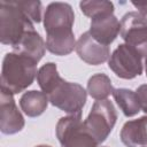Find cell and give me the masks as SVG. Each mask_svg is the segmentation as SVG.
I'll return each instance as SVG.
<instances>
[{
  "instance_id": "10",
  "label": "cell",
  "mask_w": 147,
  "mask_h": 147,
  "mask_svg": "<svg viewBox=\"0 0 147 147\" xmlns=\"http://www.w3.org/2000/svg\"><path fill=\"white\" fill-rule=\"evenodd\" d=\"M76 53L80 60L91 65H98L110 57L109 46H105L96 41L88 31L84 32L76 42Z\"/></svg>"
},
{
  "instance_id": "17",
  "label": "cell",
  "mask_w": 147,
  "mask_h": 147,
  "mask_svg": "<svg viewBox=\"0 0 147 147\" xmlns=\"http://www.w3.org/2000/svg\"><path fill=\"white\" fill-rule=\"evenodd\" d=\"M61 79L62 77L57 72V67L53 62L45 63L41 68H39L37 74L38 85L45 94H48Z\"/></svg>"
},
{
  "instance_id": "22",
  "label": "cell",
  "mask_w": 147,
  "mask_h": 147,
  "mask_svg": "<svg viewBox=\"0 0 147 147\" xmlns=\"http://www.w3.org/2000/svg\"><path fill=\"white\" fill-rule=\"evenodd\" d=\"M145 71H146V76H147V56L145 59Z\"/></svg>"
},
{
  "instance_id": "5",
  "label": "cell",
  "mask_w": 147,
  "mask_h": 147,
  "mask_svg": "<svg viewBox=\"0 0 147 147\" xmlns=\"http://www.w3.org/2000/svg\"><path fill=\"white\" fill-rule=\"evenodd\" d=\"M47 96L49 102L60 110L69 115H82L87 92L80 84L67 82L62 78Z\"/></svg>"
},
{
  "instance_id": "8",
  "label": "cell",
  "mask_w": 147,
  "mask_h": 147,
  "mask_svg": "<svg viewBox=\"0 0 147 147\" xmlns=\"http://www.w3.org/2000/svg\"><path fill=\"white\" fill-rule=\"evenodd\" d=\"M109 69L119 78L133 79L142 74L141 56L126 44H121L108 60Z\"/></svg>"
},
{
  "instance_id": "19",
  "label": "cell",
  "mask_w": 147,
  "mask_h": 147,
  "mask_svg": "<svg viewBox=\"0 0 147 147\" xmlns=\"http://www.w3.org/2000/svg\"><path fill=\"white\" fill-rule=\"evenodd\" d=\"M17 6L29 16L33 23H40L42 20V5L40 1H16Z\"/></svg>"
},
{
  "instance_id": "20",
  "label": "cell",
  "mask_w": 147,
  "mask_h": 147,
  "mask_svg": "<svg viewBox=\"0 0 147 147\" xmlns=\"http://www.w3.org/2000/svg\"><path fill=\"white\" fill-rule=\"evenodd\" d=\"M137 96H138V101H139V105H140V109L147 114V84H142L140 85L137 91Z\"/></svg>"
},
{
  "instance_id": "14",
  "label": "cell",
  "mask_w": 147,
  "mask_h": 147,
  "mask_svg": "<svg viewBox=\"0 0 147 147\" xmlns=\"http://www.w3.org/2000/svg\"><path fill=\"white\" fill-rule=\"evenodd\" d=\"M48 96L40 91H28L20 99V106L23 113L29 117L40 116L48 106Z\"/></svg>"
},
{
  "instance_id": "1",
  "label": "cell",
  "mask_w": 147,
  "mask_h": 147,
  "mask_svg": "<svg viewBox=\"0 0 147 147\" xmlns=\"http://www.w3.org/2000/svg\"><path fill=\"white\" fill-rule=\"evenodd\" d=\"M75 13L67 2H51L44 14L46 48L54 55L64 56L76 48L72 31Z\"/></svg>"
},
{
  "instance_id": "16",
  "label": "cell",
  "mask_w": 147,
  "mask_h": 147,
  "mask_svg": "<svg viewBox=\"0 0 147 147\" xmlns=\"http://www.w3.org/2000/svg\"><path fill=\"white\" fill-rule=\"evenodd\" d=\"M110 78L106 74H95L87 82V92L94 100H106L114 92Z\"/></svg>"
},
{
  "instance_id": "9",
  "label": "cell",
  "mask_w": 147,
  "mask_h": 147,
  "mask_svg": "<svg viewBox=\"0 0 147 147\" xmlns=\"http://www.w3.org/2000/svg\"><path fill=\"white\" fill-rule=\"evenodd\" d=\"M25 121L18 110L13 94L1 90L0 93V130L3 134H15L24 127Z\"/></svg>"
},
{
  "instance_id": "15",
  "label": "cell",
  "mask_w": 147,
  "mask_h": 147,
  "mask_svg": "<svg viewBox=\"0 0 147 147\" xmlns=\"http://www.w3.org/2000/svg\"><path fill=\"white\" fill-rule=\"evenodd\" d=\"M113 96L123 111L124 116L132 117L140 111V105L138 101L137 93L129 88H115Z\"/></svg>"
},
{
  "instance_id": "7",
  "label": "cell",
  "mask_w": 147,
  "mask_h": 147,
  "mask_svg": "<svg viewBox=\"0 0 147 147\" xmlns=\"http://www.w3.org/2000/svg\"><path fill=\"white\" fill-rule=\"evenodd\" d=\"M121 37L141 57L147 56V17L139 11H129L121 20Z\"/></svg>"
},
{
  "instance_id": "18",
  "label": "cell",
  "mask_w": 147,
  "mask_h": 147,
  "mask_svg": "<svg viewBox=\"0 0 147 147\" xmlns=\"http://www.w3.org/2000/svg\"><path fill=\"white\" fill-rule=\"evenodd\" d=\"M80 10L87 17L94 18L105 14H114V3L107 0H91V1H80Z\"/></svg>"
},
{
  "instance_id": "3",
  "label": "cell",
  "mask_w": 147,
  "mask_h": 147,
  "mask_svg": "<svg viewBox=\"0 0 147 147\" xmlns=\"http://www.w3.org/2000/svg\"><path fill=\"white\" fill-rule=\"evenodd\" d=\"M31 30H34L33 22L16 1H0V41L2 45L14 47Z\"/></svg>"
},
{
  "instance_id": "23",
  "label": "cell",
  "mask_w": 147,
  "mask_h": 147,
  "mask_svg": "<svg viewBox=\"0 0 147 147\" xmlns=\"http://www.w3.org/2000/svg\"><path fill=\"white\" fill-rule=\"evenodd\" d=\"M34 147H52V146H49V145H37Z\"/></svg>"
},
{
  "instance_id": "21",
  "label": "cell",
  "mask_w": 147,
  "mask_h": 147,
  "mask_svg": "<svg viewBox=\"0 0 147 147\" xmlns=\"http://www.w3.org/2000/svg\"><path fill=\"white\" fill-rule=\"evenodd\" d=\"M132 5L138 9V11L147 17V2H132Z\"/></svg>"
},
{
  "instance_id": "2",
  "label": "cell",
  "mask_w": 147,
  "mask_h": 147,
  "mask_svg": "<svg viewBox=\"0 0 147 147\" xmlns=\"http://www.w3.org/2000/svg\"><path fill=\"white\" fill-rule=\"evenodd\" d=\"M37 63L31 59L10 52L2 60L1 90L10 94H18L26 90L37 77Z\"/></svg>"
},
{
  "instance_id": "11",
  "label": "cell",
  "mask_w": 147,
  "mask_h": 147,
  "mask_svg": "<svg viewBox=\"0 0 147 147\" xmlns=\"http://www.w3.org/2000/svg\"><path fill=\"white\" fill-rule=\"evenodd\" d=\"M121 31V22L114 14H105L91 20L90 34L100 44L109 46Z\"/></svg>"
},
{
  "instance_id": "4",
  "label": "cell",
  "mask_w": 147,
  "mask_h": 147,
  "mask_svg": "<svg viewBox=\"0 0 147 147\" xmlns=\"http://www.w3.org/2000/svg\"><path fill=\"white\" fill-rule=\"evenodd\" d=\"M116 121L117 113L114 103L106 99L93 103L88 116L84 121V125L98 145H100L108 138L116 124Z\"/></svg>"
},
{
  "instance_id": "13",
  "label": "cell",
  "mask_w": 147,
  "mask_h": 147,
  "mask_svg": "<svg viewBox=\"0 0 147 147\" xmlns=\"http://www.w3.org/2000/svg\"><path fill=\"white\" fill-rule=\"evenodd\" d=\"M119 137L126 147H147V116L126 122Z\"/></svg>"
},
{
  "instance_id": "6",
  "label": "cell",
  "mask_w": 147,
  "mask_h": 147,
  "mask_svg": "<svg viewBox=\"0 0 147 147\" xmlns=\"http://www.w3.org/2000/svg\"><path fill=\"white\" fill-rule=\"evenodd\" d=\"M55 132L61 147H98V142L86 130L82 115L61 117Z\"/></svg>"
},
{
  "instance_id": "12",
  "label": "cell",
  "mask_w": 147,
  "mask_h": 147,
  "mask_svg": "<svg viewBox=\"0 0 147 147\" xmlns=\"http://www.w3.org/2000/svg\"><path fill=\"white\" fill-rule=\"evenodd\" d=\"M11 48L14 53L24 55L38 63L45 55L46 42L44 41L39 32H37L36 30H31L26 32L22 37V39Z\"/></svg>"
}]
</instances>
